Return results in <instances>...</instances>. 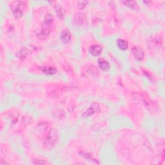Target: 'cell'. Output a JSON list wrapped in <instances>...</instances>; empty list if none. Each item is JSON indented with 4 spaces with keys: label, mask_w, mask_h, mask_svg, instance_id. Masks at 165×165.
I'll use <instances>...</instances> for the list:
<instances>
[{
    "label": "cell",
    "mask_w": 165,
    "mask_h": 165,
    "mask_svg": "<svg viewBox=\"0 0 165 165\" xmlns=\"http://www.w3.org/2000/svg\"><path fill=\"white\" fill-rule=\"evenodd\" d=\"M142 100L143 102L144 105L147 107L149 110H155L156 108V106H155V103L150 100V98L147 97L145 96H143Z\"/></svg>",
    "instance_id": "8"
},
{
    "label": "cell",
    "mask_w": 165,
    "mask_h": 165,
    "mask_svg": "<svg viewBox=\"0 0 165 165\" xmlns=\"http://www.w3.org/2000/svg\"><path fill=\"white\" fill-rule=\"evenodd\" d=\"M102 50L103 49L100 45H94L91 46L89 49V52L93 56H98L101 54Z\"/></svg>",
    "instance_id": "9"
},
{
    "label": "cell",
    "mask_w": 165,
    "mask_h": 165,
    "mask_svg": "<svg viewBox=\"0 0 165 165\" xmlns=\"http://www.w3.org/2000/svg\"><path fill=\"white\" fill-rule=\"evenodd\" d=\"M88 3V2L87 1H81V2H78V7L79 8H84V7H85L87 6V5Z\"/></svg>",
    "instance_id": "20"
},
{
    "label": "cell",
    "mask_w": 165,
    "mask_h": 165,
    "mask_svg": "<svg viewBox=\"0 0 165 165\" xmlns=\"http://www.w3.org/2000/svg\"><path fill=\"white\" fill-rule=\"evenodd\" d=\"M47 163L44 161V160H41V159H35L34 161V164H46Z\"/></svg>",
    "instance_id": "21"
},
{
    "label": "cell",
    "mask_w": 165,
    "mask_h": 165,
    "mask_svg": "<svg viewBox=\"0 0 165 165\" xmlns=\"http://www.w3.org/2000/svg\"><path fill=\"white\" fill-rule=\"evenodd\" d=\"M40 70L41 72H43V73L46 74H49V75H54L55 74L57 73L58 70L56 69L54 67H40Z\"/></svg>",
    "instance_id": "12"
},
{
    "label": "cell",
    "mask_w": 165,
    "mask_h": 165,
    "mask_svg": "<svg viewBox=\"0 0 165 165\" xmlns=\"http://www.w3.org/2000/svg\"><path fill=\"white\" fill-rule=\"evenodd\" d=\"M79 154H81L82 156H83L85 159L89 160V161H91L94 162L96 163H99V162L97 161V160L96 159H94L92 155H90V154L85 153V152H79Z\"/></svg>",
    "instance_id": "19"
},
{
    "label": "cell",
    "mask_w": 165,
    "mask_h": 165,
    "mask_svg": "<svg viewBox=\"0 0 165 165\" xmlns=\"http://www.w3.org/2000/svg\"><path fill=\"white\" fill-rule=\"evenodd\" d=\"M98 65L100 68L103 70V71H108L110 69V64L108 63V61H105L103 59H100L98 60Z\"/></svg>",
    "instance_id": "13"
},
{
    "label": "cell",
    "mask_w": 165,
    "mask_h": 165,
    "mask_svg": "<svg viewBox=\"0 0 165 165\" xmlns=\"http://www.w3.org/2000/svg\"><path fill=\"white\" fill-rule=\"evenodd\" d=\"M56 14H57V16H58V17L61 19V20L64 18L65 15V11L63 7H60L59 5L56 6Z\"/></svg>",
    "instance_id": "16"
},
{
    "label": "cell",
    "mask_w": 165,
    "mask_h": 165,
    "mask_svg": "<svg viewBox=\"0 0 165 165\" xmlns=\"http://www.w3.org/2000/svg\"><path fill=\"white\" fill-rule=\"evenodd\" d=\"M100 111V105H99L97 103H94L90 106L87 110L84 112L82 116L83 118L86 119L87 117H90L91 116L94 115V114H96L97 112H99Z\"/></svg>",
    "instance_id": "4"
},
{
    "label": "cell",
    "mask_w": 165,
    "mask_h": 165,
    "mask_svg": "<svg viewBox=\"0 0 165 165\" xmlns=\"http://www.w3.org/2000/svg\"><path fill=\"white\" fill-rule=\"evenodd\" d=\"M132 54L134 58L137 61H142L144 57V53L143 50L140 47L134 46L132 49Z\"/></svg>",
    "instance_id": "5"
},
{
    "label": "cell",
    "mask_w": 165,
    "mask_h": 165,
    "mask_svg": "<svg viewBox=\"0 0 165 165\" xmlns=\"http://www.w3.org/2000/svg\"><path fill=\"white\" fill-rule=\"evenodd\" d=\"M50 27H51L46 25L43 23L41 29L36 30L35 34L36 37L40 40L46 39L50 34Z\"/></svg>",
    "instance_id": "3"
},
{
    "label": "cell",
    "mask_w": 165,
    "mask_h": 165,
    "mask_svg": "<svg viewBox=\"0 0 165 165\" xmlns=\"http://www.w3.org/2000/svg\"><path fill=\"white\" fill-rule=\"evenodd\" d=\"M148 45L151 49L159 48L162 45V41L161 38L157 36L152 37L148 41Z\"/></svg>",
    "instance_id": "6"
},
{
    "label": "cell",
    "mask_w": 165,
    "mask_h": 165,
    "mask_svg": "<svg viewBox=\"0 0 165 165\" xmlns=\"http://www.w3.org/2000/svg\"><path fill=\"white\" fill-rule=\"evenodd\" d=\"M72 36L68 30H63L61 32L60 40L64 44H67L71 40Z\"/></svg>",
    "instance_id": "7"
},
{
    "label": "cell",
    "mask_w": 165,
    "mask_h": 165,
    "mask_svg": "<svg viewBox=\"0 0 165 165\" xmlns=\"http://www.w3.org/2000/svg\"><path fill=\"white\" fill-rule=\"evenodd\" d=\"M30 54V51L26 48H23L18 50L16 53V56L21 60L25 59Z\"/></svg>",
    "instance_id": "10"
},
{
    "label": "cell",
    "mask_w": 165,
    "mask_h": 165,
    "mask_svg": "<svg viewBox=\"0 0 165 165\" xmlns=\"http://www.w3.org/2000/svg\"><path fill=\"white\" fill-rule=\"evenodd\" d=\"M26 8V4L24 2L16 1L13 2L11 4V9L12 14L15 18L19 19L22 17L23 12Z\"/></svg>",
    "instance_id": "1"
},
{
    "label": "cell",
    "mask_w": 165,
    "mask_h": 165,
    "mask_svg": "<svg viewBox=\"0 0 165 165\" xmlns=\"http://www.w3.org/2000/svg\"><path fill=\"white\" fill-rule=\"evenodd\" d=\"M86 21V17L83 14H78L74 17V22L77 25H81Z\"/></svg>",
    "instance_id": "11"
},
{
    "label": "cell",
    "mask_w": 165,
    "mask_h": 165,
    "mask_svg": "<svg viewBox=\"0 0 165 165\" xmlns=\"http://www.w3.org/2000/svg\"><path fill=\"white\" fill-rule=\"evenodd\" d=\"M117 45L118 48L122 50H125L129 48V43L123 39H119L117 41Z\"/></svg>",
    "instance_id": "14"
},
{
    "label": "cell",
    "mask_w": 165,
    "mask_h": 165,
    "mask_svg": "<svg viewBox=\"0 0 165 165\" xmlns=\"http://www.w3.org/2000/svg\"><path fill=\"white\" fill-rule=\"evenodd\" d=\"M88 68H89L90 69L87 68V71L88 73H90L92 75H94V76H97V75L99 74V71L97 70L95 66L88 65Z\"/></svg>",
    "instance_id": "17"
},
{
    "label": "cell",
    "mask_w": 165,
    "mask_h": 165,
    "mask_svg": "<svg viewBox=\"0 0 165 165\" xmlns=\"http://www.w3.org/2000/svg\"><path fill=\"white\" fill-rule=\"evenodd\" d=\"M54 21V16L51 14H47L44 18V24L51 27Z\"/></svg>",
    "instance_id": "15"
},
{
    "label": "cell",
    "mask_w": 165,
    "mask_h": 165,
    "mask_svg": "<svg viewBox=\"0 0 165 165\" xmlns=\"http://www.w3.org/2000/svg\"><path fill=\"white\" fill-rule=\"evenodd\" d=\"M122 3L132 9H136L138 8V4L134 1H124L122 2Z\"/></svg>",
    "instance_id": "18"
},
{
    "label": "cell",
    "mask_w": 165,
    "mask_h": 165,
    "mask_svg": "<svg viewBox=\"0 0 165 165\" xmlns=\"http://www.w3.org/2000/svg\"><path fill=\"white\" fill-rule=\"evenodd\" d=\"M58 135L57 132L54 129H50L44 141V146L46 148H53L58 142Z\"/></svg>",
    "instance_id": "2"
}]
</instances>
